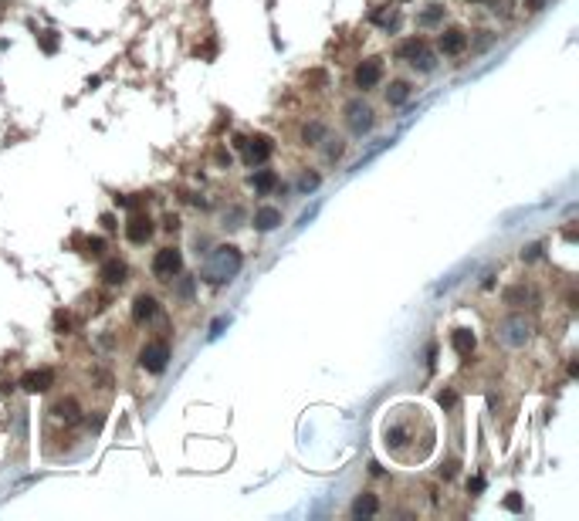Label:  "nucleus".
<instances>
[{
	"label": "nucleus",
	"mask_w": 579,
	"mask_h": 521,
	"mask_svg": "<svg viewBox=\"0 0 579 521\" xmlns=\"http://www.w3.org/2000/svg\"><path fill=\"white\" fill-rule=\"evenodd\" d=\"M68 328H72V315H65V312H58V315H54V332H58V335H65Z\"/></svg>",
	"instance_id": "28"
},
{
	"label": "nucleus",
	"mask_w": 579,
	"mask_h": 521,
	"mask_svg": "<svg viewBox=\"0 0 579 521\" xmlns=\"http://www.w3.org/2000/svg\"><path fill=\"white\" fill-rule=\"evenodd\" d=\"M474 345H478V339H474L471 328H454V332H451V349H454L457 356L467 359V356L474 352Z\"/></svg>",
	"instance_id": "11"
},
{
	"label": "nucleus",
	"mask_w": 579,
	"mask_h": 521,
	"mask_svg": "<svg viewBox=\"0 0 579 521\" xmlns=\"http://www.w3.org/2000/svg\"><path fill=\"white\" fill-rule=\"evenodd\" d=\"M176 227H180V217L169 213V217H166V231H176Z\"/></svg>",
	"instance_id": "34"
},
{
	"label": "nucleus",
	"mask_w": 579,
	"mask_h": 521,
	"mask_svg": "<svg viewBox=\"0 0 579 521\" xmlns=\"http://www.w3.org/2000/svg\"><path fill=\"white\" fill-rule=\"evenodd\" d=\"M275 227H282V210H278V206H261V210H254V231L268 234V231H275Z\"/></svg>",
	"instance_id": "10"
},
{
	"label": "nucleus",
	"mask_w": 579,
	"mask_h": 521,
	"mask_svg": "<svg viewBox=\"0 0 579 521\" xmlns=\"http://www.w3.org/2000/svg\"><path fill=\"white\" fill-rule=\"evenodd\" d=\"M372 122H376V116H372V109L363 98H352V102L346 105V125H349L352 136H366L372 129Z\"/></svg>",
	"instance_id": "5"
},
{
	"label": "nucleus",
	"mask_w": 579,
	"mask_h": 521,
	"mask_svg": "<svg viewBox=\"0 0 579 521\" xmlns=\"http://www.w3.org/2000/svg\"><path fill=\"white\" fill-rule=\"evenodd\" d=\"M417 21H420L423 28H434V24H441V21H444V7H441V3H430L427 10H420V17H417Z\"/></svg>",
	"instance_id": "21"
},
{
	"label": "nucleus",
	"mask_w": 579,
	"mask_h": 521,
	"mask_svg": "<svg viewBox=\"0 0 579 521\" xmlns=\"http://www.w3.org/2000/svg\"><path fill=\"white\" fill-rule=\"evenodd\" d=\"M234 146L244 153L248 166H264V162L271 160V153H275V142L268 136H238Z\"/></svg>",
	"instance_id": "2"
},
{
	"label": "nucleus",
	"mask_w": 579,
	"mask_h": 521,
	"mask_svg": "<svg viewBox=\"0 0 579 521\" xmlns=\"http://www.w3.org/2000/svg\"><path fill=\"white\" fill-rule=\"evenodd\" d=\"M315 187H319V176H315V173L302 176V183H298V190H302V193H308V190H315Z\"/></svg>",
	"instance_id": "29"
},
{
	"label": "nucleus",
	"mask_w": 579,
	"mask_h": 521,
	"mask_svg": "<svg viewBox=\"0 0 579 521\" xmlns=\"http://www.w3.org/2000/svg\"><path fill=\"white\" fill-rule=\"evenodd\" d=\"M498 339L505 342V345H525L529 342V321L518 319V315H512V319H505L498 325Z\"/></svg>",
	"instance_id": "7"
},
{
	"label": "nucleus",
	"mask_w": 579,
	"mask_h": 521,
	"mask_svg": "<svg viewBox=\"0 0 579 521\" xmlns=\"http://www.w3.org/2000/svg\"><path fill=\"white\" fill-rule=\"evenodd\" d=\"M153 315H156V298H153V295H136V301H132V321L143 325V321H149Z\"/></svg>",
	"instance_id": "12"
},
{
	"label": "nucleus",
	"mask_w": 579,
	"mask_h": 521,
	"mask_svg": "<svg viewBox=\"0 0 579 521\" xmlns=\"http://www.w3.org/2000/svg\"><path fill=\"white\" fill-rule=\"evenodd\" d=\"M441 406H454V393H441Z\"/></svg>",
	"instance_id": "35"
},
{
	"label": "nucleus",
	"mask_w": 579,
	"mask_h": 521,
	"mask_svg": "<svg viewBox=\"0 0 579 521\" xmlns=\"http://www.w3.org/2000/svg\"><path fill=\"white\" fill-rule=\"evenodd\" d=\"M505 508H508V511H522V498H518V494H508V498H505Z\"/></svg>",
	"instance_id": "30"
},
{
	"label": "nucleus",
	"mask_w": 579,
	"mask_h": 521,
	"mask_svg": "<svg viewBox=\"0 0 579 521\" xmlns=\"http://www.w3.org/2000/svg\"><path fill=\"white\" fill-rule=\"evenodd\" d=\"M464 47H467V34H464V31L448 28V31L441 34V51H444V54H461Z\"/></svg>",
	"instance_id": "13"
},
{
	"label": "nucleus",
	"mask_w": 579,
	"mask_h": 521,
	"mask_svg": "<svg viewBox=\"0 0 579 521\" xmlns=\"http://www.w3.org/2000/svg\"><path fill=\"white\" fill-rule=\"evenodd\" d=\"M302 142H305V146L326 142V125H322V122H305V125H302Z\"/></svg>",
	"instance_id": "17"
},
{
	"label": "nucleus",
	"mask_w": 579,
	"mask_h": 521,
	"mask_svg": "<svg viewBox=\"0 0 579 521\" xmlns=\"http://www.w3.org/2000/svg\"><path fill=\"white\" fill-rule=\"evenodd\" d=\"M467 491L481 494V491H485V478H471V481H467Z\"/></svg>",
	"instance_id": "31"
},
{
	"label": "nucleus",
	"mask_w": 579,
	"mask_h": 521,
	"mask_svg": "<svg viewBox=\"0 0 579 521\" xmlns=\"http://www.w3.org/2000/svg\"><path fill=\"white\" fill-rule=\"evenodd\" d=\"M125 275H129V268H125L119 257H109V261L102 264V281H105V284H123Z\"/></svg>",
	"instance_id": "16"
},
{
	"label": "nucleus",
	"mask_w": 579,
	"mask_h": 521,
	"mask_svg": "<svg viewBox=\"0 0 579 521\" xmlns=\"http://www.w3.org/2000/svg\"><path fill=\"white\" fill-rule=\"evenodd\" d=\"M251 187H254V193H271L278 187V173L275 169H254Z\"/></svg>",
	"instance_id": "15"
},
{
	"label": "nucleus",
	"mask_w": 579,
	"mask_h": 521,
	"mask_svg": "<svg viewBox=\"0 0 579 521\" xmlns=\"http://www.w3.org/2000/svg\"><path fill=\"white\" fill-rule=\"evenodd\" d=\"M176 295L180 298H193V278H187V275H176Z\"/></svg>",
	"instance_id": "23"
},
{
	"label": "nucleus",
	"mask_w": 579,
	"mask_h": 521,
	"mask_svg": "<svg viewBox=\"0 0 579 521\" xmlns=\"http://www.w3.org/2000/svg\"><path fill=\"white\" fill-rule=\"evenodd\" d=\"M102 227H105V231H116V217L105 213V217H102Z\"/></svg>",
	"instance_id": "32"
},
{
	"label": "nucleus",
	"mask_w": 579,
	"mask_h": 521,
	"mask_svg": "<svg viewBox=\"0 0 579 521\" xmlns=\"http://www.w3.org/2000/svg\"><path fill=\"white\" fill-rule=\"evenodd\" d=\"M525 295H529L525 288H508V291H505V301H508V305H522Z\"/></svg>",
	"instance_id": "26"
},
{
	"label": "nucleus",
	"mask_w": 579,
	"mask_h": 521,
	"mask_svg": "<svg viewBox=\"0 0 579 521\" xmlns=\"http://www.w3.org/2000/svg\"><path fill=\"white\" fill-rule=\"evenodd\" d=\"M326 142H329V146H326V160H339V156H342V153H346V142H342V139H326Z\"/></svg>",
	"instance_id": "24"
},
{
	"label": "nucleus",
	"mask_w": 579,
	"mask_h": 521,
	"mask_svg": "<svg viewBox=\"0 0 579 521\" xmlns=\"http://www.w3.org/2000/svg\"><path fill=\"white\" fill-rule=\"evenodd\" d=\"M153 217L149 213H143V210H132L129 213V220H125V237L132 244H146L149 237H153Z\"/></svg>",
	"instance_id": "6"
},
{
	"label": "nucleus",
	"mask_w": 579,
	"mask_h": 521,
	"mask_svg": "<svg viewBox=\"0 0 579 521\" xmlns=\"http://www.w3.org/2000/svg\"><path fill=\"white\" fill-rule=\"evenodd\" d=\"M423 47H427V41H423V38H407L403 44H400V47H397V58L410 65V61H414V58L420 54V51H423Z\"/></svg>",
	"instance_id": "19"
},
{
	"label": "nucleus",
	"mask_w": 579,
	"mask_h": 521,
	"mask_svg": "<svg viewBox=\"0 0 579 521\" xmlns=\"http://www.w3.org/2000/svg\"><path fill=\"white\" fill-rule=\"evenodd\" d=\"M51 413H54L58 420H65V423H75V420H78V403L72 400V396H68V400H58L51 406Z\"/></svg>",
	"instance_id": "18"
},
{
	"label": "nucleus",
	"mask_w": 579,
	"mask_h": 521,
	"mask_svg": "<svg viewBox=\"0 0 579 521\" xmlns=\"http://www.w3.org/2000/svg\"><path fill=\"white\" fill-rule=\"evenodd\" d=\"M241 264H244L241 251L231 247V244H224V247L210 251L207 264H204V281H207V284H224V281H231L241 271Z\"/></svg>",
	"instance_id": "1"
},
{
	"label": "nucleus",
	"mask_w": 579,
	"mask_h": 521,
	"mask_svg": "<svg viewBox=\"0 0 579 521\" xmlns=\"http://www.w3.org/2000/svg\"><path fill=\"white\" fill-rule=\"evenodd\" d=\"M352 81H356V88H363V92L376 88V85L383 81V61H379V58H366V61H359V65H356V72H352Z\"/></svg>",
	"instance_id": "8"
},
{
	"label": "nucleus",
	"mask_w": 579,
	"mask_h": 521,
	"mask_svg": "<svg viewBox=\"0 0 579 521\" xmlns=\"http://www.w3.org/2000/svg\"><path fill=\"white\" fill-rule=\"evenodd\" d=\"M166 362H169V342H166V339H153V342H146V345H143V352H139V365H143L146 372L160 376V372L166 369Z\"/></svg>",
	"instance_id": "3"
},
{
	"label": "nucleus",
	"mask_w": 579,
	"mask_h": 521,
	"mask_svg": "<svg viewBox=\"0 0 579 521\" xmlns=\"http://www.w3.org/2000/svg\"><path fill=\"white\" fill-rule=\"evenodd\" d=\"M376 511H379V501H376V494H370V491L356 494V501H352V518H372Z\"/></svg>",
	"instance_id": "14"
},
{
	"label": "nucleus",
	"mask_w": 579,
	"mask_h": 521,
	"mask_svg": "<svg viewBox=\"0 0 579 521\" xmlns=\"http://www.w3.org/2000/svg\"><path fill=\"white\" fill-rule=\"evenodd\" d=\"M54 386V372L51 369H31L21 376V390L24 393H48Z\"/></svg>",
	"instance_id": "9"
},
{
	"label": "nucleus",
	"mask_w": 579,
	"mask_h": 521,
	"mask_svg": "<svg viewBox=\"0 0 579 521\" xmlns=\"http://www.w3.org/2000/svg\"><path fill=\"white\" fill-rule=\"evenodd\" d=\"M102 251H105V241H102V237H88V241H85V254H92V257H98Z\"/></svg>",
	"instance_id": "27"
},
{
	"label": "nucleus",
	"mask_w": 579,
	"mask_h": 521,
	"mask_svg": "<svg viewBox=\"0 0 579 521\" xmlns=\"http://www.w3.org/2000/svg\"><path fill=\"white\" fill-rule=\"evenodd\" d=\"M180 271H183V254L176 247H160L153 257V275L160 281H173Z\"/></svg>",
	"instance_id": "4"
},
{
	"label": "nucleus",
	"mask_w": 579,
	"mask_h": 521,
	"mask_svg": "<svg viewBox=\"0 0 579 521\" xmlns=\"http://www.w3.org/2000/svg\"><path fill=\"white\" fill-rule=\"evenodd\" d=\"M410 92H414V88H410V81H393V85H390V88H386V102H390V105H403V102H407V98H410Z\"/></svg>",
	"instance_id": "20"
},
{
	"label": "nucleus",
	"mask_w": 579,
	"mask_h": 521,
	"mask_svg": "<svg viewBox=\"0 0 579 521\" xmlns=\"http://www.w3.org/2000/svg\"><path fill=\"white\" fill-rule=\"evenodd\" d=\"M410 65H414L417 72H434V68H437V58H434V51H430V47H423Z\"/></svg>",
	"instance_id": "22"
},
{
	"label": "nucleus",
	"mask_w": 579,
	"mask_h": 521,
	"mask_svg": "<svg viewBox=\"0 0 579 521\" xmlns=\"http://www.w3.org/2000/svg\"><path fill=\"white\" fill-rule=\"evenodd\" d=\"M454 460H448V467H441V474H444V478H448V481H451V478H454Z\"/></svg>",
	"instance_id": "33"
},
{
	"label": "nucleus",
	"mask_w": 579,
	"mask_h": 521,
	"mask_svg": "<svg viewBox=\"0 0 579 521\" xmlns=\"http://www.w3.org/2000/svg\"><path fill=\"white\" fill-rule=\"evenodd\" d=\"M38 41H41V47L48 51V54H54V51H58V38H54V31H41Z\"/></svg>",
	"instance_id": "25"
}]
</instances>
